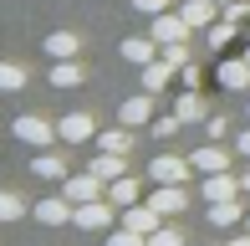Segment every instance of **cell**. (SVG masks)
<instances>
[{
    "label": "cell",
    "instance_id": "2e32d148",
    "mask_svg": "<svg viewBox=\"0 0 250 246\" xmlns=\"http://www.w3.org/2000/svg\"><path fill=\"white\" fill-rule=\"evenodd\" d=\"M148 200H153L158 210H164V216H179V210L189 205V195H184V185H153V195H148Z\"/></svg>",
    "mask_w": 250,
    "mask_h": 246
},
{
    "label": "cell",
    "instance_id": "6da1fadb",
    "mask_svg": "<svg viewBox=\"0 0 250 246\" xmlns=\"http://www.w3.org/2000/svg\"><path fill=\"white\" fill-rule=\"evenodd\" d=\"M62 195L72 200V205H82V200H102V195H107V180H97L92 170H66Z\"/></svg>",
    "mask_w": 250,
    "mask_h": 246
},
{
    "label": "cell",
    "instance_id": "7c38bea8",
    "mask_svg": "<svg viewBox=\"0 0 250 246\" xmlns=\"http://www.w3.org/2000/svg\"><path fill=\"white\" fill-rule=\"evenodd\" d=\"M179 16L189 21V31H209L214 16H220V5H214V0H179Z\"/></svg>",
    "mask_w": 250,
    "mask_h": 246
},
{
    "label": "cell",
    "instance_id": "d6a6232c",
    "mask_svg": "<svg viewBox=\"0 0 250 246\" xmlns=\"http://www.w3.org/2000/svg\"><path fill=\"white\" fill-rule=\"evenodd\" d=\"M133 10H143V16H158V10H168V0H133Z\"/></svg>",
    "mask_w": 250,
    "mask_h": 246
},
{
    "label": "cell",
    "instance_id": "3957f363",
    "mask_svg": "<svg viewBox=\"0 0 250 246\" xmlns=\"http://www.w3.org/2000/svg\"><path fill=\"white\" fill-rule=\"evenodd\" d=\"M189 170H194V164L179 159V154H153V159H148V180L153 185H184Z\"/></svg>",
    "mask_w": 250,
    "mask_h": 246
},
{
    "label": "cell",
    "instance_id": "e575fe53",
    "mask_svg": "<svg viewBox=\"0 0 250 246\" xmlns=\"http://www.w3.org/2000/svg\"><path fill=\"white\" fill-rule=\"evenodd\" d=\"M245 16H250L245 0H230V5H225V21H245Z\"/></svg>",
    "mask_w": 250,
    "mask_h": 246
},
{
    "label": "cell",
    "instance_id": "7a4b0ae2",
    "mask_svg": "<svg viewBox=\"0 0 250 246\" xmlns=\"http://www.w3.org/2000/svg\"><path fill=\"white\" fill-rule=\"evenodd\" d=\"M148 21H153L148 36L158 41V47H168V41H194V31H189V21L179 16V10H158V16H148Z\"/></svg>",
    "mask_w": 250,
    "mask_h": 246
},
{
    "label": "cell",
    "instance_id": "52a82bcc",
    "mask_svg": "<svg viewBox=\"0 0 250 246\" xmlns=\"http://www.w3.org/2000/svg\"><path fill=\"white\" fill-rule=\"evenodd\" d=\"M123 226L138 231V236H153V231L164 226V210H158L153 200H148V205H143V200H138V205H123Z\"/></svg>",
    "mask_w": 250,
    "mask_h": 246
},
{
    "label": "cell",
    "instance_id": "44dd1931",
    "mask_svg": "<svg viewBox=\"0 0 250 246\" xmlns=\"http://www.w3.org/2000/svg\"><path fill=\"white\" fill-rule=\"evenodd\" d=\"M31 170H36V180H66V164L56 159V154H46V149L31 159Z\"/></svg>",
    "mask_w": 250,
    "mask_h": 246
},
{
    "label": "cell",
    "instance_id": "d6986e66",
    "mask_svg": "<svg viewBox=\"0 0 250 246\" xmlns=\"http://www.w3.org/2000/svg\"><path fill=\"white\" fill-rule=\"evenodd\" d=\"M153 51H158V41H153V36H128V41H123V57H128L133 67H148V62H153Z\"/></svg>",
    "mask_w": 250,
    "mask_h": 246
},
{
    "label": "cell",
    "instance_id": "74e56055",
    "mask_svg": "<svg viewBox=\"0 0 250 246\" xmlns=\"http://www.w3.org/2000/svg\"><path fill=\"white\" fill-rule=\"evenodd\" d=\"M240 190H245V195H250V170H245V174H240Z\"/></svg>",
    "mask_w": 250,
    "mask_h": 246
},
{
    "label": "cell",
    "instance_id": "f546056e",
    "mask_svg": "<svg viewBox=\"0 0 250 246\" xmlns=\"http://www.w3.org/2000/svg\"><path fill=\"white\" fill-rule=\"evenodd\" d=\"M148 246H184V231H174V226H158L153 236H148Z\"/></svg>",
    "mask_w": 250,
    "mask_h": 246
},
{
    "label": "cell",
    "instance_id": "4316f807",
    "mask_svg": "<svg viewBox=\"0 0 250 246\" xmlns=\"http://www.w3.org/2000/svg\"><path fill=\"white\" fill-rule=\"evenodd\" d=\"M21 216H26V200L16 190H0V221H21Z\"/></svg>",
    "mask_w": 250,
    "mask_h": 246
},
{
    "label": "cell",
    "instance_id": "8d00e7d4",
    "mask_svg": "<svg viewBox=\"0 0 250 246\" xmlns=\"http://www.w3.org/2000/svg\"><path fill=\"white\" fill-rule=\"evenodd\" d=\"M230 246H250V231H245V236H235V241H230Z\"/></svg>",
    "mask_w": 250,
    "mask_h": 246
},
{
    "label": "cell",
    "instance_id": "d590c367",
    "mask_svg": "<svg viewBox=\"0 0 250 246\" xmlns=\"http://www.w3.org/2000/svg\"><path fill=\"white\" fill-rule=\"evenodd\" d=\"M235 154H240V159H250V128L235 133Z\"/></svg>",
    "mask_w": 250,
    "mask_h": 246
},
{
    "label": "cell",
    "instance_id": "30bf717a",
    "mask_svg": "<svg viewBox=\"0 0 250 246\" xmlns=\"http://www.w3.org/2000/svg\"><path fill=\"white\" fill-rule=\"evenodd\" d=\"M31 216H36L41 226H72V200L66 195H46V200L31 205Z\"/></svg>",
    "mask_w": 250,
    "mask_h": 246
},
{
    "label": "cell",
    "instance_id": "ffe728a7",
    "mask_svg": "<svg viewBox=\"0 0 250 246\" xmlns=\"http://www.w3.org/2000/svg\"><path fill=\"white\" fill-rule=\"evenodd\" d=\"M209 221H214L220 231H230V226H240V221H245V210L235 205V200H214V205H209Z\"/></svg>",
    "mask_w": 250,
    "mask_h": 246
},
{
    "label": "cell",
    "instance_id": "8992f818",
    "mask_svg": "<svg viewBox=\"0 0 250 246\" xmlns=\"http://www.w3.org/2000/svg\"><path fill=\"white\" fill-rule=\"evenodd\" d=\"M56 139H62V144H87V139H97V118H92V113H62V118H56Z\"/></svg>",
    "mask_w": 250,
    "mask_h": 246
},
{
    "label": "cell",
    "instance_id": "484cf974",
    "mask_svg": "<svg viewBox=\"0 0 250 246\" xmlns=\"http://www.w3.org/2000/svg\"><path fill=\"white\" fill-rule=\"evenodd\" d=\"M204 41H209L214 51H225V47H230V41H235V21H214V26L204 31Z\"/></svg>",
    "mask_w": 250,
    "mask_h": 246
},
{
    "label": "cell",
    "instance_id": "4fadbf2b",
    "mask_svg": "<svg viewBox=\"0 0 250 246\" xmlns=\"http://www.w3.org/2000/svg\"><path fill=\"white\" fill-rule=\"evenodd\" d=\"M235 195H240V180H235L230 170L204 174V200H209V205H214V200H235Z\"/></svg>",
    "mask_w": 250,
    "mask_h": 246
},
{
    "label": "cell",
    "instance_id": "1f68e13d",
    "mask_svg": "<svg viewBox=\"0 0 250 246\" xmlns=\"http://www.w3.org/2000/svg\"><path fill=\"white\" fill-rule=\"evenodd\" d=\"M204 133H209V139L220 144L225 133H230V118H220V113H204Z\"/></svg>",
    "mask_w": 250,
    "mask_h": 246
},
{
    "label": "cell",
    "instance_id": "83f0119b",
    "mask_svg": "<svg viewBox=\"0 0 250 246\" xmlns=\"http://www.w3.org/2000/svg\"><path fill=\"white\" fill-rule=\"evenodd\" d=\"M158 57H164L168 67H174V72H179L184 62H194V57H189V41H168V47H158Z\"/></svg>",
    "mask_w": 250,
    "mask_h": 246
},
{
    "label": "cell",
    "instance_id": "4dcf8cb0",
    "mask_svg": "<svg viewBox=\"0 0 250 246\" xmlns=\"http://www.w3.org/2000/svg\"><path fill=\"white\" fill-rule=\"evenodd\" d=\"M107 246H148V236H138V231H128V226H118L107 236Z\"/></svg>",
    "mask_w": 250,
    "mask_h": 246
},
{
    "label": "cell",
    "instance_id": "60d3db41",
    "mask_svg": "<svg viewBox=\"0 0 250 246\" xmlns=\"http://www.w3.org/2000/svg\"><path fill=\"white\" fill-rule=\"evenodd\" d=\"M245 231H250V216H245Z\"/></svg>",
    "mask_w": 250,
    "mask_h": 246
},
{
    "label": "cell",
    "instance_id": "e0dca14e",
    "mask_svg": "<svg viewBox=\"0 0 250 246\" xmlns=\"http://www.w3.org/2000/svg\"><path fill=\"white\" fill-rule=\"evenodd\" d=\"M87 170H92L97 180H107V185H112V180H123V174H128V154H97Z\"/></svg>",
    "mask_w": 250,
    "mask_h": 246
},
{
    "label": "cell",
    "instance_id": "5b68a950",
    "mask_svg": "<svg viewBox=\"0 0 250 246\" xmlns=\"http://www.w3.org/2000/svg\"><path fill=\"white\" fill-rule=\"evenodd\" d=\"M10 133H16L21 144H31V149H46V144L56 139V128H51L46 118H36V113H21L16 123H10Z\"/></svg>",
    "mask_w": 250,
    "mask_h": 246
},
{
    "label": "cell",
    "instance_id": "ab89813d",
    "mask_svg": "<svg viewBox=\"0 0 250 246\" xmlns=\"http://www.w3.org/2000/svg\"><path fill=\"white\" fill-rule=\"evenodd\" d=\"M245 62H250V47H245Z\"/></svg>",
    "mask_w": 250,
    "mask_h": 246
},
{
    "label": "cell",
    "instance_id": "5bb4252c",
    "mask_svg": "<svg viewBox=\"0 0 250 246\" xmlns=\"http://www.w3.org/2000/svg\"><path fill=\"white\" fill-rule=\"evenodd\" d=\"M138 82H143V93H153V98H158V93H164L168 82H174V67H168L164 57H153V62H148V67L138 72Z\"/></svg>",
    "mask_w": 250,
    "mask_h": 246
},
{
    "label": "cell",
    "instance_id": "603a6c76",
    "mask_svg": "<svg viewBox=\"0 0 250 246\" xmlns=\"http://www.w3.org/2000/svg\"><path fill=\"white\" fill-rule=\"evenodd\" d=\"M107 200H112V205H138V180H128V174L112 180L107 185Z\"/></svg>",
    "mask_w": 250,
    "mask_h": 246
},
{
    "label": "cell",
    "instance_id": "d4e9b609",
    "mask_svg": "<svg viewBox=\"0 0 250 246\" xmlns=\"http://www.w3.org/2000/svg\"><path fill=\"white\" fill-rule=\"evenodd\" d=\"M174 113L179 118H204V98H199V87H184V98H179V103H174Z\"/></svg>",
    "mask_w": 250,
    "mask_h": 246
},
{
    "label": "cell",
    "instance_id": "7402d4cb",
    "mask_svg": "<svg viewBox=\"0 0 250 246\" xmlns=\"http://www.w3.org/2000/svg\"><path fill=\"white\" fill-rule=\"evenodd\" d=\"M31 77H26V67L21 62H0V93H21Z\"/></svg>",
    "mask_w": 250,
    "mask_h": 246
},
{
    "label": "cell",
    "instance_id": "836d02e7",
    "mask_svg": "<svg viewBox=\"0 0 250 246\" xmlns=\"http://www.w3.org/2000/svg\"><path fill=\"white\" fill-rule=\"evenodd\" d=\"M179 82H184V87H199V67L184 62V67H179Z\"/></svg>",
    "mask_w": 250,
    "mask_h": 246
},
{
    "label": "cell",
    "instance_id": "9c48e42d",
    "mask_svg": "<svg viewBox=\"0 0 250 246\" xmlns=\"http://www.w3.org/2000/svg\"><path fill=\"white\" fill-rule=\"evenodd\" d=\"M158 113H153V93H138V98H128V103L118 108V123L123 128H148Z\"/></svg>",
    "mask_w": 250,
    "mask_h": 246
},
{
    "label": "cell",
    "instance_id": "f1b7e54d",
    "mask_svg": "<svg viewBox=\"0 0 250 246\" xmlns=\"http://www.w3.org/2000/svg\"><path fill=\"white\" fill-rule=\"evenodd\" d=\"M148 128L158 133V139H174V133H179V128H184V118H179V113H164V118H153V123H148Z\"/></svg>",
    "mask_w": 250,
    "mask_h": 246
},
{
    "label": "cell",
    "instance_id": "277c9868",
    "mask_svg": "<svg viewBox=\"0 0 250 246\" xmlns=\"http://www.w3.org/2000/svg\"><path fill=\"white\" fill-rule=\"evenodd\" d=\"M72 226H82V231H107V226H112V200L102 195V200H82V205H72Z\"/></svg>",
    "mask_w": 250,
    "mask_h": 246
},
{
    "label": "cell",
    "instance_id": "8fae6325",
    "mask_svg": "<svg viewBox=\"0 0 250 246\" xmlns=\"http://www.w3.org/2000/svg\"><path fill=\"white\" fill-rule=\"evenodd\" d=\"M214 77H220L225 93H245V87H250V62L245 57H225L220 67H214Z\"/></svg>",
    "mask_w": 250,
    "mask_h": 246
},
{
    "label": "cell",
    "instance_id": "ac0fdd59",
    "mask_svg": "<svg viewBox=\"0 0 250 246\" xmlns=\"http://www.w3.org/2000/svg\"><path fill=\"white\" fill-rule=\"evenodd\" d=\"M97 149L102 154H128L133 149V128H97Z\"/></svg>",
    "mask_w": 250,
    "mask_h": 246
},
{
    "label": "cell",
    "instance_id": "ba28073f",
    "mask_svg": "<svg viewBox=\"0 0 250 246\" xmlns=\"http://www.w3.org/2000/svg\"><path fill=\"white\" fill-rule=\"evenodd\" d=\"M189 164H194L199 174H220V170H230L235 159H230V149H225V144H214V139H209V144H199V149L189 154Z\"/></svg>",
    "mask_w": 250,
    "mask_h": 246
},
{
    "label": "cell",
    "instance_id": "cb8c5ba5",
    "mask_svg": "<svg viewBox=\"0 0 250 246\" xmlns=\"http://www.w3.org/2000/svg\"><path fill=\"white\" fill-rule=\"evenodd\" d=\"M51 87H82V67H77V57L51 67Z\"/></svg>",
    "mask_w": 250,
    "mask_h": 246
},
{
    "label": "cell",
    "instance_id": "9a60e30c",
    "mask_svg": "<svg viewBox=\"0 0 250 246\" xmlns=\"http://www.w3.org/2000/svg\"><path fill=\"white\" fill-rule=\"evenodd\" d=\"M46 51H51V62H72L77 51H82V36H77V31H51Z\"/></svg>",
    "mask_w": 250,
    "mask_h": 246
},
{
    "label": "cell",
    "instance_id": "f35d334b",
    "mask_svg": "<svg viewBox=\"0 0 250 246\" xmlns=\"http://www.w3.org/2000/svg\"><path fill=\"white\" fill-rule=\"evenodd\" d=\"M214 5H220V10H225V5H230V0H214Z\"/></svg>",
    "mask_w": 250,
    "mask_h": 246
}]
</instances>
